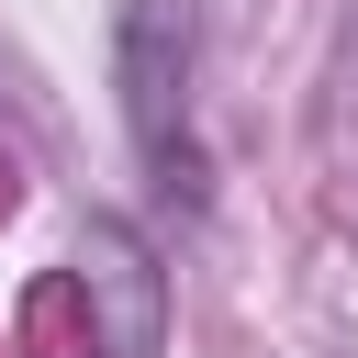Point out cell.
<instances>
[{
    "mask_svg": "<svg viewBox=\"0 0 358 358\" xmlns=\"http://www.w3.org/2000/svg\"><path fill=\"white\" fill-rule=\"evenodd\" d=\"M179 90H190V11L179 0H134V22H123V101H134V145H145V168L168 190H190Z\"/></svg>",
    "mask_w": 358,
    "mask_h": 358,
    "instance_id": "6da1fadb",
    "label": "cell"
}]
</instances>
